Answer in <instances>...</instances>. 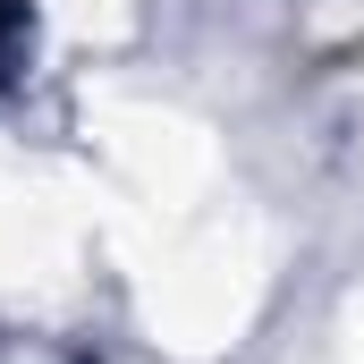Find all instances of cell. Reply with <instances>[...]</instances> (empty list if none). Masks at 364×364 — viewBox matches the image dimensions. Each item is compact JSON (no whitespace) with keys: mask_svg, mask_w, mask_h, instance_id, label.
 <instances>
[{"mask_svg":"<svg viewBox=\"0 0 364 364\" xmlns=\"http://www.w3.org/2000/svg\"><path fill=\"white\" fill-rule=\"evenodd\" d=\"M17 51H26V0H0V77L17 68Z\"/></svg>","mask_w":364,"mask_h":364,"instance_id":"cell-1","label":"cell"}]
</instances>
